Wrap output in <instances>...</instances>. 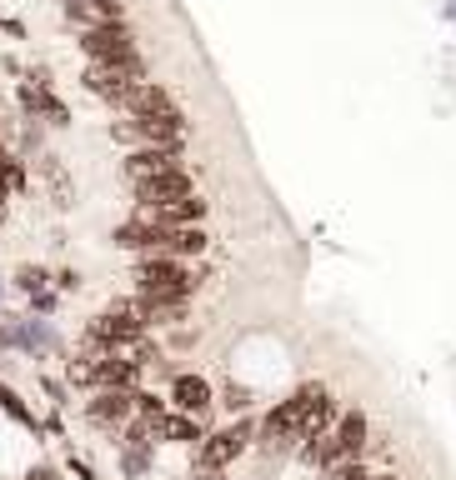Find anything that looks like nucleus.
I'll return each mask as SVG.
<instances>
[{
  "label": "nucleus",
  "mask_w": 456,
  "mask_h": 480,
  "mask_svg": "<svg viewBox=\"0 0 456 480\" xmlns=\"http://www.w3.org/2000/svg\"><path fill=\"white\" fill-rule=\"evenodd\" d=\"M110 246L130 250V256H176V260H201L211 250V235L201 225H171L156 221L146 211H130V221H120L110 231Z\"/></svg>",
  "instance_id": "obj_1"
},
{
  "label": "nucleus",
  "mask_w": 456,
  "mask_h": 480,
  "mask_svg": "<svg viewBox=\"0 0 456 480\" xmlns=\"http://www.w3.org/2000/svg\"><path fill=\"white\" fill-rule=\"evenodd\" d=\"M206 280H211L206 270H195L191 260H176V256H136V266H130V286L146 290V296L191 300Z\"/></svg>",
  "instance_id": "obj_2"
},
{
  "label": "nucleus",
  "mask_w": 456,
  "mask_h": 480,
  "mask_svg": "<svg viewBox=\"0 0 456 480\" xmlns=\"http://www.w3.org/2000/svg\"><path fill=\"white\" fill-rule=\"evenodd\" d=\"M61 331L55 320L45 315H15V310H0V351H21L31 361H45V355L61 351Z\"/></svg>",
  "instance_id": "obj_3"
},
{
  "label": "nucleus",
  "mask_w": 456,
  "mask_h": 480,
  "mask_svg": "<svg viewBox=\"0 0 456 480\" xmlns=\"http://www.w3.org/2000/svg\"><path fill=\"white\" fill-rule=\"evenodd\" d=\"M81 55H86L90 65H120V61H136L141 55V45H136V25L130 21H106V25H86V31L76 35Z\"/></svg>",
  "instance_id": "obj_4"
},
{
  "label": "nucleus",
  "mask_w": 456,
  "mask_h": 480,
  "mask_svg": "<svg viewBox=\"0 0 456 480\" xmlns=\"http://www.w3.org/2000/svg\"><path fill=\"white\" fill-rule=\"evenodd\" d=\"M261 436V420L241 416L236 426H221V430H206V440L195 446V470H226L231 460H241L251 450V440Z\"/></svg>",
  "instance_id": "obj_5"
},
{
  "label": "nucleus",
  "mask_w": 456,
  "mask_h": 480,
  "mask_svg": "<svg viewBox=\"0 0 456 480\" xmlns=\"http://www.w3.org/2000/svg\"><path fill=\"white\" fill-rule=\"evenodd\" d=\"M311 395H316V381L296 385L286 400H276V406L261 416L256 446H261V450H291V446H296V426H301V410H306V400H311Z\"/></svg>",
  "instance_id": "obj_6"
},
{
  "label": "nucleus",
  "mask_w": 456,
  "mask_h": 480,
  "mask_svg": "<svg viewBox=\"0 0 456 480\" xmlns=\"http://www.w3.org/2000/svg\"><path fill=\"white\" fill-rule=\"evenodd\" d=\"M146 80V55H136V61H120V65H86V75H81V86H86V96L106 100V106H126L130 90Z\"/></svg>",
  "instance_id": "obj_7"
},
{
  "label": "nucleus",
  "mask_w": 456,
  "mask_h": 480,
  "mask_svg": "<svg viewBox=\"0 0 456 480\" xmlns=\"http://www.w3.org/2000/svg\"><path fill=\"white\" fill-rule=\"evenodd\" d=\"M110 136L126 140L130 150L136 146H185V116H126L110 126Z\"/></svg>",
  "instance_id": "obj_8"
},
{
  "label": "nucleus",
  "mask_w": 456,
  "mask_h": 480,
  "mask_svg": "<svg viewBox=\"0 0 456 480\" xmlns=\"http://www.w3.org/2000/svg\"><path fill=\"white\" fill-rule=\"evenodd\" d=\"M15 110H21L25 120H41V126H55V130H61L65 120H71L65 100L55 96V86L45 80L41 71H35L31 80H21V86H15Z\"/></svg>",
  "instance_id": "obj_9"
},
{
  "label": "nucleus",
  "mask_w": 456,
  "mask_h": 480,
  "mask_svg": "<svg viewBox=\"0 0 456 480\" xmlns=\"http://www.w3.org/2000/svg\"><path fill=\"white\" fill-rule=\"evenodd\" d=\"M185 195H195V175L185 171H171V175H151V181H130V201H136V211H166V205L185 201Z\"/></svg>",
  "instance_id": "obj_10"
},
{
  "label": "nucleus",
  "mask_w": 456,
  "mask_h": 480,
  "mask_svg": "<svg viewBox=\"0 0 456 480\" xmlns=\"http://www.w3.org/2000/svg\"><path fill=\"white\" fill-rule=\"evenodd\" d=\"M116 306L136 310L151 331H176V325L191 320V300H176V296H146V290H130V296L116 300Z\"/></svg>",
  "instance_id": "obj_11"
},
{
  "label": "nucleus",
  "mask_w": 456,
  "mask_h": 480,
  "mask_svg": "<svg viewBox=\"0 0 456 480\" xmlns=\"http://www.w3.org/2000/svg\"><path fill=\"white\" fill-rule=\"evenodd\" d=\"M166 400H171V410H185V416H206L211 406H216V385L206 381V375L195 371H176L171 381H166Z\"/></svg>",
  "instance_id": "obj_12"
},
{
  "label": "nucleus",
  "mask_w": 456,
  "mask_h": 480,
  "mask_svg": "<svg viewBox=\"0 0 456 480\" xmlns=\"http://www.w3.org/2000/svg\"><path fill=\"white\" fill-rule=\"evenodd\" d=\"M185 160H181V146H136L126 150V160H120V175L130 181H151V175H171L181 171Z\"/></svg>",
  "instance_id": "obj_13"
},
{
  "label": "nucleus",
  "mask_w": 456,
  "mask_h": 480,
  "mask_svg": "<svg viewBox=\"0 0 456 480\" xmlns=\"http://www.w3.org/2000/svg\"><path fill=\"white\" fill-rule=\"evenodd\" d=\"M81 410H86L90 426L120 430V426H130V420H136V391H90V400Z\"/></svg>",
  "instance_id": "obj_14"
},
{
  "label": "nucleus",
  "mask_w": 456,
  "mask_h": 480,
  "mask_svg": "<svg viewBox=\"0 0 456 480\" xmlns=\"http://www.w3.org/2000/svg\"><path fill=\"white\" fill-rule=\"evenodd\" d=\"M126 5L130 0H61V15L76 25V31H86V25L126 21Z\"/></svg>",
  "instance_id": "obj_15"
},
{
  "label": "nucleus",
  "mask_w": 456,
  "mask_h": 480,
  "mask_svg": "<svg viewBox=\"0 0 456 480\" xmlns=\"http://www.w3.org/2000/svg\"><path fill=\"white\" fill-rule=\"evenodd\" d=\"M146 365L120 361V355H96V391H141Z\"/></svg>",
  "instance_id": "obj_16"
},
{
  "label": "nucleus",
  "mask_w": 456,
  "mask_h": 480,
  "mask_svg": "<svg viewBox=\"0 0 456 480\" xmlns=\"http://www.w3.org/2000/svg\"><path fill=\"white\" fill-rule=\"evenodd\" d=\"M120 110H126V116H176L181 106H176V96H171L166 86H156V80H141V86L130 90V100H126Z\"/></svg>",
  "instance_id": "obj_17"
},
{
  "label": "nucleus",
  "mask_w": 456,
  "mask_h": 480,
  "mask_svg": "<svg viewBox=\"0 0 456 480\" xmlns=\"http://www.w3.org/2000/svg\"><path fill=\"white\" fill-rule=\"evenodd\" d=\"M156 440H176V446H201L206 440V426L195 416H185V410H171V416L156 426Z\"/></svg>",
  "instance_id": "obj_18"
},
{
  "label": "nucleus",
  "mask_w": 456,
  "mask_h": 480,
  "mask_svg": "<svg viewBox=\"0 0 456 480\" xmlns=\"http://www.w3.org/2000/svg\"><path fill=\"white\" fill-rule=\"evenodd\" d=\"M11 286H15V296L31 300V296H41V290L55 286V270H45V266H35V260H25V266H15Z\"/></svg>",
  "instance_id": "obj_19"
},
{
  "label": "nucleus",
  "mask_w": 456,
  "mask_h": 480,
  "mask_svg": "<svg viewBox=\"0 0 456 480\" xmlns=\"http://www.w3.org/2000/svg\"><path fill=\"white\" fill-rule=\"evenodd\" d=\"M41 181H45V191H51L55 205H71V201H76V185H71V175H65L61 160L41 155Z\"/></svg>",
  "instance_id": "obj_20"
},
{
  "label": "nucleus",
  "mask_w": 456,
  "mask_h": 480,
  "mask_svg": "<svg viewBox=\"0 0 456 480\" xmlns=\"http://www.w3.org/2000/svg\"><path fill=\"white\" fill-rule=\"evenodd\" d=\"M0 191H5V201L25 191V155L21 150H0Z\"/></svg>",
  "instance_id": "obj_21"
},
{
  "label": "nucleus",
  "mask_w": 456,
  "mask_h": 480,
  "mask_svg": "<svg viewBox=\"0 0 456 480\" xmlns=\"http://www.w3.org/2000/svg\"><path fill=\"white\" fill-rule=\"evenodd\" d=\"M171 416V400L166 395H156V391H136V420H146V426H161V420Z\"/></svg>",
  "instance_id": "obj_22"
},
{
  "label": "nucleus",
  "mask_w": 456,
  "mask_h": 480,
  "mask_svg": "<svg viewBox=\"0 0 456 480\" xmlns=\"http://www.w3.org/2000/svg\"><path fill=\"white\" fill-rule=\"evenodd\" d=\"M65 381L81 385V391H96V355H90V351H76L71 361H65Z\"/></svg>",
  "instance_id": "obj_23"
},
{
  "label": "nucleus",
  "mask_w": 456,
  "mask_h": 480,
  "mask_svg": "<svg viewBox=\"0 0 456 480\" xmlns=\"http://www.w3.org/2000/svg\"><path fill=\"white\" fill-rule=\"evenodd\" d=\"M0 410H5L11 420H21L25 430H35V410L25 406V400H21V391H11L5 381H0Z\"/></svg>",
  "instance_id": "obj_24"
},
{
  "label": "nucleus",
  "mask_w": 456,
  "mask_h": 480,
  "mask_svg": "<svg viewBox=\"0 0 456 480\" xmlns=\"http://www.w3.org/2000/svg\"><path fill=\"white\" fill-rule=\"evenodd\" d=\"M251 400H256V395H251L246 385H226V391H221V406H226L231 416H241V410H246Z\"/></svg>",
  "instance_id": "obj_25"
},
{
  "label": "nucleus",
  "mask_w": 456,
  "mask_h": 480,
  "mask_svg": "<svg viewBox=\"0 0 456 480\" xmlns=\"http://www.w3.org/2000/svg\"><path fill=\"white\" fill-rule=\"evenodd\" d=\"M55 306H61V290H41V296H31V315H55Z\"/></svg>",
  "instance_id": "obj_26"
},
{
  "label": "nucleus",
  "mask_w": 456,
  "mask_h": 480,
  "mask_svg": "<svg viewBox=\"0 0 456 480\" xmlns=\"http://www.w3.org/2000/svg\"><path fill=\"white\" fill-rule=\"evenodd\" d=\"M55 290H81V270H55Z\"/></svg>",
  "instance_id": "obj_27"
},
{
  "label": "nucleus",
  "mask_w": 456,
  "mask_h": 480,
  "mask_svg": "<svg viewBox=\"0 0 456 480\" xmlns=\"http://www.w3.org/2000/svg\"><path fill=\"white\" fill-rule=\"evenodd\" d=\"M25 480H61V470H55V466H35Z\"/></svg>",
  "instance_id": "obj_28"
},
{
  "label": "nucleus",
  "mask_w": 456,
  "mask_h": 480,
  "mask_svg": "<svg viewBox=\"0 0 456 480\" xmlns=\"http://www.w3.org/2000/svg\"><path fill=\"white\" fill-rule=\"evenodd\" d=\"M71 470H76V475H81V480H96V470H90V466H86V460H76V456H71Z\"/></svg>",
  "instance_id": "obj_29"
},
{
  "label": "nucleus",
  "mask_w": 456,
  "mask_h": 480,
  "mask_svg": "<svg viewBox=\"0 0 456 480\" xmlns=\"http://www.w3.org/2000/svg\"><path fill=\"white\" fill-rule=\"evenodd\" d=\"M195 480H226V470H195Z\"/></svg>",
  "instance_id": "obj_30"
},
{
  "label": "nucleus",
  "mask_w": 456,
  "mask_h": 480,
  "mask_svg": "<svg viewBox=\"0 0 456 480\" xmlns=\"http://www.w3.org/2000/svg\"><path fill=\"white\" fill-rule=\"evenodd\" d=\"M0 215H5V191H0Z\"/></svg>",
  "instance_id": "obj_31"
},
{
  "label": "nucleus",
  "mask_w": 456,
  "mask_h": 480,
  "mask_svg": "<svg viewBox=\"0 0 456 480\" xmlns=\"http://www.w3.org/2000/svg\"><path fill=\"white\" fill-rule=\"evenodd\" d=\"M0 300H5V280H0Z\"/></svg>",
  "instance_id": "obj_32"
}]
</instances>
